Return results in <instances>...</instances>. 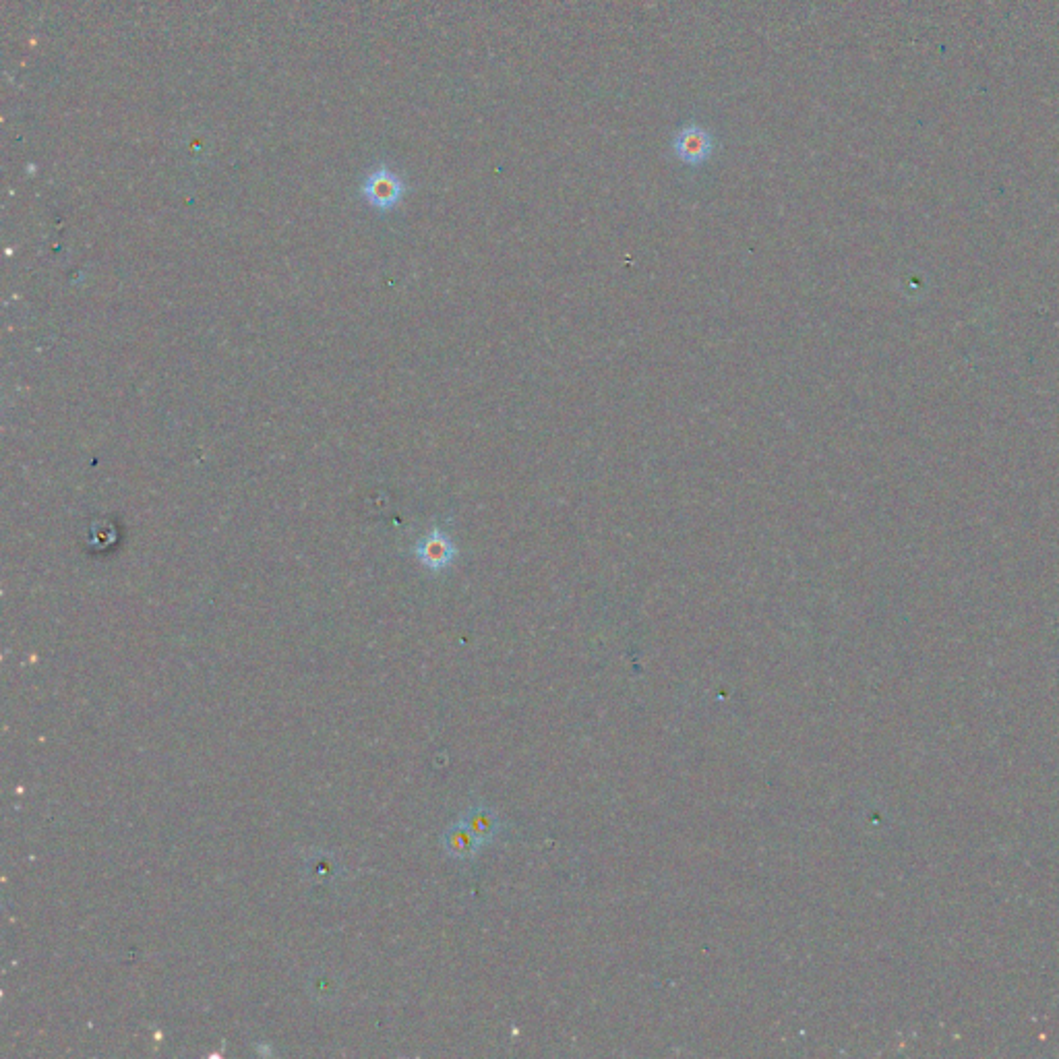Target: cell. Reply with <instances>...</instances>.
Listing matches in <instances>:
<instances>
[{
	"label": "cell",
	"mask_w": 1059,
	"mask_h": 1059,
	"mask_svg": "<svg viewBox=\"0 0 1059 1059\" xmlns=\"http://www.w3.org/2000/svg\"><path fill=\"white\" fill-rule=\"evenodd\" d=\"M460 822L482 842V846L495 842L497 836L503 832V822L499 815L484 805L468 807Z\"/></svg>",
	"instance_id": "3"
},
{
	"label": "cell",
	"mask_w": 1059,
	"mask_h": 1059,
	"mask_svg": "<svg viewBox=\"0 0 1059 1059\" xmlns=\"http://www.w3.org/2000/svg\"><path fill=\"white\" fill-rule=\"evenodd\" d=\"M365 197L371 205L379 207V209H387V207H393L400 199H402V193H404V185L402 180L389 172V170H377L375 174H371L367 178L365 183Z\"/></svg>",
	"instance_id": "2"
},
{
	"label": "cell",
	"mask_w": 1059,
	"mask_h": 1059,
	"mask_svg": "<svg viewBox=\"0 0 1059 1059\" xmlns=\"http://www.w3.org/2000/svg\"><path fill=\"white\" fill-rule=\"evenodd\" d=\"M416 555L422 565H427L429 569H443L456 557V547H453V542L441 530H433L418 544Z\"/></svg>",
	"instance_id": "5"
},
{
	"label": "cell",
	"mask_w": 1059,
	"mask_h": 1059,
	"mask_svg": "<svg viewBox=\"0 0 1059 1059\" xmlns=\"http://www.w3.org/2000/svg\"><path fill=\"white\" fill-rule=\"evenodd\" d=\"M673 151L683 164L700 166L710 160L714 151V139L700 125H687L673 137Z\"/></svg>",
	"instance_id": "1"
},
{
	"label": "cell",
	"mask_w": 1059,
	"mask_h": 1059,
	"mask_svg": "<svg viewBox=\"0 0 1059 1059\" xmlns=\"http://www.w3.org/2000/svg\"><path fill=\"white\" fill-rule=\"evenodd\" d=\"M441 842H443L445 853L451 859H458V861H472L482 849V842L462 822L451 824L443 832Z\"/></svg>",
	"instance_id": "4"
}]
</instances>
